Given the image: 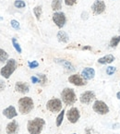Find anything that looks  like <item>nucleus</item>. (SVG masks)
I'll list each match as a JSON object with an SVG mask.
<instances>
[{
  "mask_svg": "<svg viewBox=\"0 0 120 134\" xmlns=\"http://www.w3.org/2000/svg\"><path fill=\"white\" fill-rule=\"evenodd\" d=\"M46 108L47 110L51 111L53 113H57L61 111L62 109V102L58 98H53L49 100L46 104Z\"/></svg>",
  "mask_w": 120,
  "mask_h": 134,
  "instance_id": "obj_6",
  "label": "nucleus"
},
{
  "mask_svg": "<svg viewBox=\"0 0 120 134\" xmlns=\"http://www.w3.org/2000/svg\"><path fill=\"white\" fill-rule=\"evenodd\" d=\"M10 25H11V27L13 28V29H15V30H20V22H19L18 20H12L11 21H10Z\"/></svg>",
  "mask_w": 120,
  "mask_h": 134,
  "instance_id": "obj_27",
  "label": "nucleus"
},
{
  "mask_svg": "<svg viewBox=\"0 0 120 134\" xmlns=\"http://www.w3.org/2000/svg\"><path fill=\"white\" fill-rule=\"evenodd\" d=\"M64 116H65V110L62 109V111L59 113V115L57 116L56 118V120H55V124H56V127H60L63 122V119H64Z\"/></svg>",
  "mask_w": 120,
  "mask_h": 134,
  "instance_id": "obj_21",
  "label": "nucleus"
},
{
  "mask_svg": "<svg viewBox=\"0 0 120 134\" xmlns=\"http://www.w3.org/2000/svg\"><path fill=\"white\" fill-rule=\"evenodd\" d=\"M119 43H120V35L114 36V37H112V39H111L110 43H109V44H110L111 47L115 48L119 44Z\"/></svg>",
  "mask_w": 120,
  "mask_h": 134,
  "instance_id": "obj_22",
  "label": "nucleus"
},
{
  "mask_svg": "<svg viewBox=\"0 0 120 134\" xmlns=\"http://www.w3.org/2000/svg\"><path fill=\"white\" fill-rule=\"evenodd\" d=\"M68 81L70 83H72V84H74L75 86H84L87 83V81H85L82 78V76L79 75V74L70 75L68 77Z\"/></svg>",
  "mask_w": 120,
  "mask_h": 134,
  "instance_id": "obj_11",
  "label": "nucleus"
},
{
  "mask_svg": "<svg viewBox=\"0 0 120 134\" xmlns=\"http://www.w3.org/2000/svg\"><path fill=\"white\" fill-rule=\"evenodd\" d=\"M73 134H76V133H73Z\"/></svg>",
  "mask_w": 120,
  "mask_h": 134,
  "instance_id": "obj_37",
  "label": "nucleus"
},
{
  "mask_svg": "<svg viewBox=\"0 0 120 134\" xmlns=\"http://www.w3.org/2000/svg\"><path fill=\"white\" fill-rule=\"evenodd\" d=\"M57 40H58L60 43H67V42L69 41V37L68 35H67V34L66 32H64V31H59L58 32H57Z\"/></svg>",
  "mask_w": 120,
  "mask_h": 134,
  "instance_id": "obj_18",
  "label": "nucleus"
},
{
  "mask_svg": "<svg viewBox=\"0 0 120 134\" xmlns=\"http://www.w3.org/2000/svg\"><path fill=\"white\" fill-rule=\"evenodd\" d=\"M91 8L94 15H101V14L104 12V10L106 8V6H105L104 1H102V0H96L92 5Z\"/></svg>",
  "mask_w": 120,
  "mask_h": 134,
  "instance_id": "obj_8",
  "label": "nucleus"
},
{
  "mask_svg": "<svg viewBox=\"0 0 120 134\" xmlns=\"http://www.w3.org/2000/svg\"><path fill=\"white\" fill-rule=\"evenodd\" d=\"M33 13H34V16H35L36 20H40L42 16V13H43V8H42L41 6H36L35 8H33Z\"/></svg>",
  "mask_w": 120,
  "mask_h": 134,
  "instance_id": "obj_20",
  "label": "nucleus"
},
{
  "mask_svg": "<svg viewBox=\"0 0 120 134\" xmlns=\"http://www.w3.org/2000/svg\"><path fill=\"white\" fill-rule=\"evenodd\" d=\"M81 49L82 50H90V51H92L93 48H92V46H83Z\"/></svg>",
  "mask_w": 120,
  "mask_h": 134,
  "instance_id": "obj_34",
  "label": "nucleus"
},
{
  "mask_svg": "<svg viewBox=\"0 0 120 134\" xmlns=\"http://www.w3.org/2000/svg\"><path fill=\"white\" fill-rule=\"evenodd\" d=\"M14 6L16 7L17 8H24L26 7V3L22 0H16L14 2Z\"/></svg>",
  "mask_w": 120,
  "mask_h": 134,
  "instance_id": "obj_26",
  "label": "nucleus"
},
{
  "mask_svg": "<svg viewBox=\"0 0 120 134\" xmlns=\"http://www.w3.org/2000/svg\"><path fill=\"white\" fill-rule=\"evenodd\" d=\"M37 76L40 79V83H41V85L44 86V85L46 84V82H47V77H46V75H44V74H37Z\"/></svg>",
  "mask_w": 120,
  "mask_h": 134,
  "instance_id": "obj_25",
  "label": "nucleus"
},
{
  "mask_svg": "<svg viewBox=\"0 0 120 134\" xmlns=\"http://www.w3.org/2000/svg\"><path fill=\"white\" fill-rule=\"evenodd\" d=\"M81 76L85 81H90V80H93L95 76V70L93 68H85L81 71Z\"/></svg>",
  "mask_w": 120,
  "mask_h": 134,
  "instance_id": "obj_12",
  "label": "nucleus"
},
{
  "mask_svg": "<svg viewBox=\"0 0 120 134\" xmlns=\"http://www.w3.org/2000/svg\"><path fill=\"white\" fill-rule=\"evenodd\" d=\"M119 85H120V81H119Z\"/></svg>",
  "mask_w": 120,
  "mask_h": 134,
  "instance_id": "obj_36",
  "label": "nucleus"
},
{
  "mask_svg": "<svg viewBox=\"0 0 120 134\" xmlns=\"http://www.w3.org/2000/svg\"><path fill=\"white\" fill-rule=\"evenodd\" d=\"M93 109L95 113H97L99 115H106L109 112L108 105L104 101H101V100H96L93 103Z\"/></svg>",
  "mask_w": 120,
  "mask_h": 134,
  "instance_id": "obj_5",
  "label": "nucleus"
},
{
  "mask_svg": "<svg viewBox=\"0 0 120 134\" xmlns=\"http://www.w3.org/2000/svg\"><path fill=\"white\" fill-rule=\"evenodd\" d=\"M19 131V124L16 120H12L6 127L7 134H17Z\"/></svg>",
  "mask_w": 120,
  "mask_h": 134,
  "instance_id": "obj_14",
  "label": "nucleus"
},
{
  "mask_svg": "<svg viewBox=\"0 0 120 134\" xmlns=\"http://www.w3.org/2000/svg\"><path fill=\"white\" fill-rule=\"evenodd\" d=\"M55 61L56 62V63L60 64L61 66H63V67L65 68L66 69H67L68 71H74L75 70L74 66H73L69 61H67V60H65V59H55Z\"/></svg>",
  "mask_w": 120,
  "mask_h": 134,
  "instance_id": "obj_17",
  "label": "nucleus"
},
{
  "mask_svg": "<svg viewBox=\"0 0 120 134\" xmlns=\"http://www.w3.org/2000/svg\"><path fill=\"white\" fill-rule=\"evenodd\" d=\"M115 57L111 54L109 55H104V57H101V58L98 59V63L99 64H102V65H106V64H111L115 61Z\"/></svg>",
  "mask_w": 120,
  "mask_h": 134,
  "instance_id": "obj_16",
  "label": "nucleus"
},
{
  "mask_svg": "<svg viewBox=\"0 0 120 134\" xmlns=\"http://www.w3.org/2000/svg\"><path fill=\"white\" fill-rule=\"evenodd\" d=\"M51 8L55 12L59 11L62 8V0H52Z\"/></svg>",
  "mask_w": 120,
  "mask_h": 134,
  "instance_id": "obj_19",
  "label": "nucleus"
},
{
  "mask_svg": "<svg viewBox=\"0 0 120 134\" xmlns=\"http://www.w3.org/2000/svg\"><path fill=\"white\" fill-rule=\"evenodd\" d=\"M45 125V121L42 118H35L27 123V130L30 134H40Z\"/></svg>",
  "mask_w": 120,
  "mask_h": 134,
  "instance_id": "obj_1",
  "label": "nucleus"
},
{
  "mask_svg": "<svg viewBox=\"0 0 120 134\" xmlns=\"http://www.w3.org/2000/svg\"><path fill=\"white\" fill-rule=\"evenodd\" d=\"M116 71V68L113 67V66H109L108 68H106V74L109 76H112L115 72Z\"/></svg>",
  "mask_w": 120,
  "mask_h": 134,
  "instance_id": "obj_28",
  "label": "nucleus"
},
{
  "mask_svg": "<svg viewBox=\"0 0 120 134\" xmlns=\"http://www.w3.org/2000/svg\"><path fill=\"white\" fill-rule=\"evenodd\" d=\"M62 101L66 105H71L77 101V96L74 90L71 88H65L61 93Z\"/></svg>",
  "mask_w": 120,
  "mask_h": 134,
  "instance_id": "obj_4",
  "label": "nucleus"
},
{
  "mask_svg": "<svg viewBox=\"0 0 120 134\" xmlns=\"http://www.w3.org/2000/svg\"><path fill=\"white\" fill-rule=\"evenodd\" d=\"M94 99H95V93L93 91H86L81 93V96H79V101L82 104H85V105L91 104Z\"/></svg>",
  "mask_w": 120,
  "mask_h": 134,
  "instance_id": "obj_10",
  "label": "nucleus"
},
{
  "mask_svg": "<svg viewBox=\"0 0 120 134\" xmlns=\"http://www.w3.org/2000/svg\"><path fill=\"white\" fill-rule=\"evenodd\" d=\"M5 89V82L3 81H0V91H3Z\"/></svg>",
  "mask_w": 120,
  "mask_h": 134,
  "instance_id": "obj_33",
  "label": "nucleus"
},
{
  "mask_svg": "<svg viewBox=\"0 0 120 134\" xmlns=\"http://www.w3.org/2000/svg\"><path fill=\"white\" fill-rule=\"evenodd\" d=\"M18 105H19V111L22 115L29 114L34 107L33 100L31 97H27V96L20 98L18 102Z\"/></svg>",
  "mask_w": 120,
  "mask_h": 134,
  "instance_id": "obj_2",
  "label": "nucleus"
},
{
  "mask_svg": "<svg viewBox=\"0 0 120 134\" xmlns=\"http://www.w3.org/2000/svg\"><path fill=\"white\" fill-rule=\"evenodd\" d=\"M67 118L69 122L72 123V124L77 123L79 121V118H81V113H79V109L77 107H71L67 112Z\"/></svg>",
  "mask_w": 120,
  "mask_h": 134,
  "instance_id": "obj_9",
  "label": "nucleus"
},
{
  "mask_svg": "<svg viewBox=\"0 0 120 134\" xmlns=\"http://www.w3.org/2000/svg\"><path fill=\"white\" fill-rule=\"evenodd\" d=\"M116 98L119 99V100H120V92H118V93H116Z\"/></svg>",
  "mask_w": 120,
  "mask_h": 134,
  "instance_id": "obj_35",
  "label": "nucleus"
},
{
  "mask_svg": "<svg viewBox=\"0 0 120 134\" xmlns=\"http://www.w3.org/2000/svg\"><path fill=\"white\" fill-rule=\"evenodd\" d=\"M53 21L59 29H62V28L65 26L66 22H67V18H66V15L64 12L61 11H56L53 14Z\"/></svg>",
  "mask_w": 120,
  "mask_h": 134,
  "instance_id": "obj_7",
  "label": "nucleus"
},
{
  "mask_svg": "<svg viewBox=\"0 0 120 134\" xmlns=\"http://www.w3.org/2000/svg\"><path fill=\"white\" fill-rule=\"evenodd\" d=\"M28 66H29L30 69H36V68L39 67V63H38V62L36 61V60H33V61L28 62Z\"/></svg>",
  "mask_w": 120,
  "mask_h": 134,
  "instance_id": "obj_29",
  "label": "nucleus"
},
{
  "mask_svg": "<svg viewBox=\"0 0 120 134\" xmlns=\"http://www.w3.org/2000/svg\"><path fill=\"white\" fill-rule=\"evenodd\" d=\"M8 54L5 50L0 48V61L3 63V62L8 61Z\"/></svg>",
  "mask_w": 120,
  "mask_h": 134,
  "instance_id": "obj_24",
  "label": "nucleus"
},
{
  "mask_svg": "<svg viewBox=\"0 0 120 134\" xmlns=\"http://www.w3.org/2000/svg\"><path fill=\"white\" fill-rule=\"evenodd\" d=\"M3 115L8 119H12V118H16L18 116V113H17L16 108L13 105H9V107H8L3 110Z\"/></svg>",
  "mask_w": 120,
  "mask_h": 134,
  "instance_id": "obj_13",
  "label": "nucleus"
},
{
  "mask_svg": "<svg viewBox=\"0 0 120 134\" xmlns=\"http://www.w3.org/2000/svg\"><path fill=\"white\" fill-rule=\"evenodd\" d=\"M88 16H89L88 12L83 11L82 13H81V19H82V20H87V19H88Z\"/></svg>",
  "mask_w": 120,
  "mask_h": 134,
  "instance_id": "obj_32",
  "label": "nucleus"
},
{
  "mask_svg": "<svg viewBox=\"0 0 120 134\" xmlns=\"http://www.w3.org/2000/svg\"><path fill=\"white\" fill-rule=\"evenodd\" d=\"M11 41H12V44H13L15 50H16V51L18 52L19 54H21L22 53V49H21V47H20V43H19L18 41H17L16 38H12Z\"/></svg>",
  "mask_w": 120,
  "mask_h": 134,
  "instance_id": "obj_23",
  "label": "nucleus"
},
{
  "mask_svg": "<svg viewBox=\"0 0 120 134\" xmlns=\"http://www.w3.org/2000/svg\"><path fill=\"white\" fill-rule=\"evenodd\" d=\"M31 81H32V83H40V79L38 78V76H32Z\"/></svg>",
  "mask_w": 120,
  "mask_h": 134,
  "instance_id": "obj_31",
  "label": "nucleus"
},
{
  "mask_svg": "<svg viewBox=\"0 0 120 134\" xmlns=\"http://www.w3.org/2000/svg\"><path fill=\"white\" fill-rule=\"evenodd\" d=\"M15 90H16L18 93L25 94V93H29L30 87L26 82H23V81H18V82H16V84H15Z\"/></svg>",
  "mask_w": 120,
  "mask_h": 134,
  "instance_id": "obj_15",
  "label": "nucleus"
},
{
  "mask_svg": "<svg viewBox=\"0 0 120 134\" xmlns=\"http://www.w3.org/2000/svg\"><path fill=\"white\" fill-rule=\"evenodd\" d=\"M16 68H17L16 60L13 58H10L7 61L6 65L0 69V74L5 79H8L13 74L14 71L16 70Z\"/></svg>",
  "mask_w": 120,
  "mask_h": 134,
  "instance_id": "obj_3",
  "label": "nucleus"
},
{
  "mask_svg": "<svg viewBox=\"0 0 120 134\" xmlns=\"http://www.w3.org/2000/svg\"><path fill=\"white\" fill-rule=\"evenodd\" d=\"M64 1H65V4L68 7L74 6L77 3V0H64Z\"/></svg>",
  "mask_w": 120,
  "mask_h": 134,
  "instance_id": "obj_30",
  "label": "nucleus"
}]
</instances>
